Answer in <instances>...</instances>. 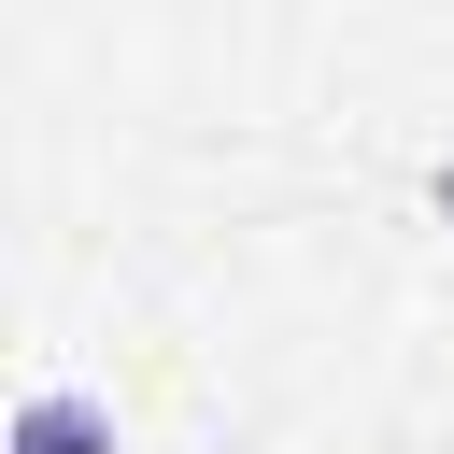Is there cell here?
I'll return each instance as SVG.
<instances>
[{
  "instance_id": "cell-2",
  "label": "cell",
  "mask_w": 454,
  "mask_h": 454,
  "mask_svg": "<svg viewBox=\"0 0 454 454\" xmlns=\"http://www.w3.org/2000/svg\"><path fill=\"white\" fill-rule=\"evenodd\" d=\"M440 213H454V170H440Z\"/></svg>"
},
{
  "instance_id": "cell-1",
  "label": "cell",
  "mask_w": 454,
  "mask_h": 454,
  "mask_svg": "<svg viewBox=\"0 0 454 454\" xmlns=\"http://www.w3.org/2000/svg\"><path fill=\"white\" fill-rule=\"evenodd\" d=\"M14 454H114V411L71 397V383H43V397L14 411Z\"/></svg>"
}]
</instances>
